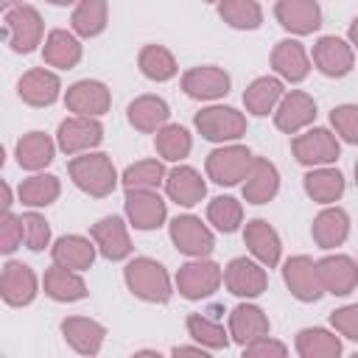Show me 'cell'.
<instances>
[{"mask_svg":"<svg viewBox=\"0 0 358 358\" xmlns=\"http://www.w3.org/2000/svg\"><path fill=\"white\" fill-rule=\"evenodd\" d=\"M313 117H316V101L299 90L282 95V101L274 109V126L285 134H296L299 129L310 126Z\"/></svg>","mask_w":358,"mask_h":358,"instance_id":"ac0fdd59","label":"cell"},{"mask_svg":"<svg viewBox=\"0 0 358 358\" xmlns=\"http://www.w3.org/2000/svg\"><path fill=\"white\" fill-rule=\"evenodd\" d=\"M305 193L319 204H333L344 193V176L336 168L319 165L310 173H305Z\"/></svg>","mask_w":358,"mask_h":358,"instance_id":"e575fe53","label":"cell"},{"mask_svg":"<svg viewBox=\"0 0 358 358\" xmlns=\"http://www.w3.org/2000/svg\"><path fill=\"white\" fill-rule=\"evenodd\" d=\"M280 190V173L274 168V162H268L266 157H255L246 179H243V199L249 204H266L277 196Z\"/></svg>","mask_w":358,"mask_h":358,"instance_id":"603a6c76","label":"cell"},{"mask_svg":"<svg viewBox=\"0 0 358 358\" xmlns=\"http://www.w3.org/2000/svg\"><path fill=\"white\" fill-rule=\"evenodd\" d=\"M137 64H140V73L151 81H171L179 70L173 53L162 45H145L137 56Z\"/></svg>","mask_w":358,"mask_h":358,"instance_id":"f35d334b","label":"cell"},{"mask_svg":"<svg viewBox=\"0 0 358 358\" xmlns=\"http://www.w3.org/2000/svg\"><path fill=\"white\" fill-rule=\"evenodd\" d=\"M291 151L299 165L319 168V165L336 162L341 154V145L330 129H308L305 134H296L291 140Z\"/></svg>","mask_w":358,"mask_h":358,"instance_id":"8992f818","label":"cell"},{"mask_svg":"<svg viewBox=\"0 0 358 358\" xmlns=\"http://www.w3.org/2000/svg\"><path fill=\"white\" fill-rule=\"evenodd\" d=\"M224 285L235 296H260L268 285L263 263H255L249 257H232L224 268Z\"/></svg>","mask_w":358,"mask_h":358,"instance_id":"7c38bea8","label":"cell"},{"mask_svg":"<svg viewBox=\"0 0 358 358\" xmlns=\"http://www.w3.org/2000/svg\"><path fill=\"white\" fill-rule=\"evenodd\" d=\"M126 218L134 229H157L165 215H168V207H165V199L157 193V190H140V187H131L126 190Z\"/></svg>","mask_w":358,"mask_h":358,"instance_id":"8fae6325","label":"cell"},{"mask_svg":"<svg viewBox=\"0 0 358 358\" xmlns=\"http://www.w3.org/2000/svg\"><path fill=\"white\" fill-rule=\"evenodd\" d=\"M154 148H157V154H159L162 159L179 162V159H185V157L190 154L193 140H190V134H187L185 126H179V123H165V126L157 131V137H154Z\"/></svg>","mask_w":358,"mask_h":358,"instance_id":"60d3db41","label":"cell"},{"mask_svg":"<svg viewBox=\"0 0 358 358\" xmlns=\"http://www.w3.org/2000/svg\"><path fill=\"white\" fill-rule=\"evenodd\" d=\"M355 182H358V162H355Z\"/></svg>","mask_w":358,"mask_h":358,"instance_id":"9f6ffc18","label":"cell"},{"mask_svg":"<svg viewBox=\"0 0 358 358\" xmlns=\"http://www.w3.org/2000/svg\"><path fill=\"white\" fill-rule=\"evenodd\" d=\"M243 241L249 246V252L268 268H274L280 263V255H282V243H280V235L277 229L263 221V218H252L246 221V229H243Z\"/></svg>","mask_w":358,"mask_h":358,"instance_id":"7402d4cb","label":"cell"},{"mask_svg":"<svg viewBox=\"0 0 358 358\" xmlns=\"http://www.w3.org/2000/svg\"><path fill=\"white\" fill-rule=\"evenodd\" d=\"M48 3H53V6H70V3H76V0H48Z\"/></svg>","mask_w":358,"mask_h":358,"instance_id":"11a10c76","label":"cell"},{"mask_svg":"<svg viewBox=\"0 0 358 358\" xmlns=\"http://www.w3.org/2000/svg\"><path fill=\"white\" fill-rule=\"evenodd\" d=\"M17 92L28 106H50L62 92V81L56 73H50L45 67H34V70L22 73Z\"/></svg>","mask_w":358,"mask_h":358,"instance_id":"44dd1931","label":"cell"},{"mask_svg":"<svg viewBox=\"0 0 358 358\" xmlns=\"http://www.w3.org/2000/svg\"><path fill=\"white\" fill-rule=\"evenodd\" d=\"M42 285H45V294L56 302H76V299L87 296V282L81 280V274L73 271V268H64L59 263H53L45 271Z\"/></svg>","mask_w":358,"mask_h":358,"instance_id":"1f68e13d","label":"cell"},{"mask_svg":"<svg viewBox=\"0 0 358 358\" xmlns=\"http://www.w3.org/2000/svg\"><path fill=\"white\" fill-rule=\"evenodd\" d=\"M165 190H168L171 201L182 204V207H193L207 196V185H204L201 173L190 165H176L173 171H168Z\"/></svg>","mask_w":358,"mask_h":358,"instance_id":"484cf974","label":"cell"},{"mask_svg":"<svg viewBox=\"0 0 358 358\" xmlns=\"http://www.w3.org/2000/svg\"><path fill=\"white\" fill-rule=\"evenodd\" d=\"M193 123L210 143H232L246 134V117L232 106H207L196 115Z\"/></svg>","mask_w":358,"mask_h":358,"instance_id":"5b68a950","label":"cell"},{"mask_svg":"<svg viewBox=\"0 0 358 358\" xmlns=\"http://www.w3.org/2000/svg\"><path fill=\"white\" fill-rule=\"evenodd\" d=\"M221 280H224V271H221L218 263L204 260V257H193L190 263L179 266V271H176V291L185 299H204V296L218 291Z\"/></svg>","mask_w":358,"mask_h":358,"instance_id":"277c9868","label":"cell"},{"mask_svg":"<svg viewBox=\"0 0 358 358\" xmlns=\"http://www.w3.org/2000/svg\"><path fill=\"white\" fill-rule=\"evenodd\" d=\"M310 235H313V243L319 249H336L347 241L350 235V215L347 210L341 207H324L313 224H310Z\"/></svg>","mask_w":358,"mask_h":358,"instance_id":"4316f807","label":"cell"},{"mask_svg":"<svg viewBox=\"0 0 358 358\" xmlns=\"http://www.w3.org/2000/svg\"><path fill=\"white\" fill-rule=\"evenodd\" d=\"M280 101H282V81L274 78V76H260V78H255V81L246 87V92H243L246 109H249L252 115H260V117L268 115V112H274Z\"/></svg>","mask_w":358,"mask_h":358,"instance_id":"836d02e7","label":"cell"},{"mask_svg":"<svg viewBox=\"0 0 358 358\" xmlns=\"http://www.w3.org/2000/svg\"><path fill=\"white\" fill-rule=\"evenodd\" d=\"M316 268H319L322 288L327 294L344 296V294L355 291V285H358V263L347 255H327V257L316 260Z\"/></svg>","mask_w":358,"mask_h":358,"instance_id":"ffe728a7","label":"cell"},{"mask_svg":"<svg viewBox=\"0 0 358 358\" xmlns=\"http://www.w3.org/2000/svg\"><path fill=\"white\" fill-rule=\"evenodd\" d=\"M229 336H232V341L246 347L249 341L268 336V316L257 305L243 302V305L232 308V313H229Z\"/></svg>","mask_w":358,"mask_h":358,"instance_id":"83f0119b","label":"cell"},{"mask_svg":"<svg viewBox=\"0 0 358 358\" xmlns=\"http://www.w3.org/2000/svg\"><path fill=\"white\" fill-rule=\"evenodd\" d=\"M42 59L45 64L50 67H59V70H70L81 62V42L76 39L73 31H64V28H56L48 34L45 45H42Z\"/></svg>","mask_w":358,"mask_h":358,"instance_id":"f1b7e54d","label":"cell"},{"mask_svg":"<svg viewBox=\"0 0 358 358\" xmlns=\"http://www.w3.org/2000/svg\"><path fill=\"white\" fill-rule=\"evenodd\" d=\"M274 17L285 31L296 36H308L322 25V8L316 0H277Z\"/></svg>","mask_w":358,"mask_h":358,"instance_id":"e0dca14e","label":"cell"},{"mask_svg":"<svg viewBox=\"0 0 358 358\" xmlns=\"http://www.w3.org/2000/svg\"><path fill=\"white\" fill-rule=\"evenodd\" d=\"M330 322H333V327H336L341 336L358 341V305H347V308L333 310V313H330Z\"/></svg>","mask_w":358,"mask_h":358,"instance_id":"681fc988","label":"cell"},{"mask_svg":"<svg viewBox=\"0 0 358 358\" xmlns=\"http://www.w3.org/2000/svg\"><path fill=\"white\" fill-rule=\"evenodd\" d=\"M296 352L302 358H338L341 338L324 327H305L296 333Z\"/></svg>","mask_w":358,"mask_h":358,"instance_id":"d590c367","label":"cell"},{"mask_svg":"<svg viewBox=\"0 0 358 358\" xmlns=\"http://www.w3.org/2000/svg\"><path fill=\"white\" fill-rule=\"evenodd\" d=\"M187 336L196 338L207 350H227V344H229V333L215 319H210L204 313H190L187 316Z\"/></svg>","mask_w":358,"mask_h":358,"instance_id":"b9f144b4","label":"cell"},{"mask_svg":"<svg viewBox=\"0 0 358 358\" xmlns=\"http://www.w3.org/2000/svg\"><path fill=\"white\" fill-rule=\"evenodd\" d=\"M22 3H25V0H0V6H3L6 11H8V8H14V6H22Z\"/></svg>","mask_w":358,"mask_h":358,"instance_id":"db71d44e","label":"cell"},{"mask_svg":"<svg viewBox=\"0 0 358 358\" xmlns=\"http://www.w3.org/2000/svg\"><path fill=\"white\" fill-rule=\"evenodd\" d=\"M106 17H109V6L106 0H78L73 8V31L84 39L98 36L106 28Z\"/></svg>","mask_w":358,"mask_h":358,"instance_id":"8d00e7d4","label":"cell"},{"mask_svg":"<svg viewBox=\"0 0 358 358\" xmlns=\"http://www.w3.org/2000/svg\"><path fill=\"white\" fill-rule=\"evenodd\" d=\"M171 241L182 255H190V257H207L215 246L213 232L196 215H176L171 221Z\"/></svg>","mask_w":358,"mask_h":358,"instance_id":"30bf717a","label":"cell"},{"mask_svg":"<svg viewBox=\"0 0 358 358\" xmlns=\"http://www.w3.org/2000/svg\"><path fill=\"white\" fill-rule=\"evenodd\" d=\"M173 355H201V358H207V347H173Z\"/></svg>","mask_w":358,"mask_h":358,"instance_id":"f907efd6","label":"cell"},{"mask_svg":"<svg viewBox=\"0 0 358 358\" xmlns=\"http://www.w3.org/2000/svg\"><path fill=\"white\" fill-rule=\"evenodd\" d=\"M8 207H11V187L3 185V210H8Z\"/></svg>","mask_w":358,"mask_h":358,"instance_id":"f5cc1de1","label":"cell"},{"mask_svg":"<svg viewBox=\"0 0 358 358\" xmlns=\"http://www.w3.org/2000/svg\"><path fill=\"white\" fill-rule=\"evenodd\" d=\"M255 154L246 145H221L207 157V176L215 185H238L246 179Z\"/></svg>","mask_w":358,"mask_h":358,"instance_id":"52a82bcc","label":"cell"},{"mask_svg":"<svg viewBox=\"0 0 358 358\" xmlns=\"http://www.w3.org/2000/svg\"><path fill=\"white\" fill-rule=\"evenodd\" d=\"M126 112H129V123L137 131H145V134L159 131L171 117V109L159 95H140L129 103Z\"/></svg>","mask_w":358,"mask_h":358,"instance_id":"f546056e","label":"cell"},{"mask_svg":"<svg viewBox=\"0 0 358 358\" xmlns=\"http://www.w3.org/2000/svg\"><path fill=\"white\" fill-rule=\"evenodd\" d=\"M123 280L129 291L143 302H168L171 299V277L162 263L151 257H134L123 268Z\"/></svg>","mask_w":358,"mask_h":358,"instance_id":"7a4b0ae2","label":"cell"},{"mask_svg":"<svg viewBox=\"0 0 358 358\" xmlns=\"http://www.w3.org/2000/svg\"><path fill=\"white\" fill-rule=\"evenodd\" d=\"M330 123L341 140L358 145V103H341L330 112Z\"/></svg>","mask_w":358,"mask_h":358,"instance_id":"f6af8a7d","label":"cell"},{"mask_svg":"<svg viewBox=\"0 0 358 358\" xmlns=\"http://www.w3.org/2000/svg\"><path fill=\"white\" fill-rule=\"evenodd\" d=\"M207 3H218V0H207Z\"/></svg>","mask_w":358,"mask_h":358,"instance_id":"6f0895ef","label":"cell"},{"mask_svg":"<svg viewBox=\"0 0 358 358\" xmlns=\"http://www.w3.org/2000/svg\"><path fill=\"white\" fill-rule=\"evenodd\" d=\"M165 176L168 173H165V165L159 159H140L123 171V185H126V190H131V187L157 190L165 182Z\"/></svg>","mask_w":358,"mask_h":358,"instance_id":"7bdbcfd3","label":"cell"},{"mask_svg":"<svg viewBox=\"0 0 358 358\" xmlns=\"http://www.w3.org/2000/svg\"><path fill=\"white\" fill-rule=\"evenodd\" d=\"M101 140H103V126L95 117H84V115H73V117L62 120L59 131H56V143L64 154L92 151Z\"/></svg>","mask_w":358,"mask_h":358,"instance_id":"9c48e42d","label":"cell"},{"mask_svg":"<svg viewBox=\"0 0 358 358\" xmlns=\"http://www.w3.org/2000/svg\"><path fill=\"white\" fill-rule=\"evenodd\" d=\"M56 145L45 131H28L17 140V162L25 171H42L53 162Z\"/></svg>","mask_w":358,"mask_h":358,"instance_id":"d6a6232c","label":"cell"},{"mask_svg":"<svg viewBox=\"0 0 358 358\" xmlns=\"http://www.w3.org/2000/svg\"><path fill=\"white\" fill-rule=\"evenodd\" d=\"M347 36H350V45L358 50V17L350 22V31H347Z\"/></svg>","mask_w":358,"mask_h":358,"instance_id":"816d5d0a","label":"cell"},{"mask_svg":"<svg viewBox=\"0 0 358 358\" xmlns=\"http://www.w3.org/2000/svg\"><path fill=\"white\" fill-rule=\"evenodd\" d=\"M17 193H20V201L25 207H48V204H53L59 199L62 185H59V179L53 173H34V176L22 179Z\"/></svg>","mask_w":358,"mask_h":358,"instance_id":"74e56055","label":"cell"},{"mask_svg":"<svg viewBox=\"0 0 358 358\" xmlns=\"http://www.w3.org/2000/svg\"><path fill=\"white\" fill-rule=\"evenodd\" d=\"M98 252L106 257V260H123L131 255V238H129V229L123 224V218L117 215H103L101 221L92 224L90 229Z\"/></svg>","mask_w":358,"mask_h":358,"instance_id":"d6986e66","label":"cell"},{"mask_svg":"<svg viewBox=\"0 0 358 358\" xmlns=\"http://www.w3.org/2000/svg\"><path fill=\"white\" fill-rule=\"evenodd\" d=\"M50 255H53V263L73 268V271H84L95 260V243L81 235H62L50 246Z\"/></svg>","mask_w":358,"mask_h":358,"instance_id":"4dcf8cb0","label":"cell"},{"mask_svg":"<svg viewBox=\"0 0 358 358\" xmlns=\"http://www.w3.org/2000/svg\"><path fill=\"white\" fill-rule=\"evenodd\" d=\"M271 67L277 70L280 78L285 81H305L310 73V59L302 48V42L296 39H280L271 50Z\"/></svg>","mask_w":358,"mask_h":358,"instance_id":"d4e9b609","label":"cell"},{"mask_svg":"<svg viewBox=\"0 0 358 358\" xmlns=\"http://www.w3.org/2000/svg\"><path fill=\"white\" fill-rule=\"evenodd\" d=\"M207 221L221 232H235L243 224V207L232 196H218L207 204Z\"/></svg>","mask_w":358,"mask_h":358,"instance_id":"ee69618b","label":"cell"},{"mask_svg":"<svg viewBox=\"0 0 358 358\" xmlns=\"http://www.w3.org/2000/svg\"><path fill=\"white\" fill-rule=\"evenodd\" d=\"M42 17L34 6L22 3L3 14V36L14 53H31L42 42Z\"/></svg>","mask_w":358,"mask_h":358,"instance_id":"3957f363","label":"cell"},{"mask_svg":"<svg viewBox=\"0 0 358 358\" xmlns=\"http://www.w3.org/2000/svg\"><path fill=\"white\" fill-rule=\"evenodd\" d=\"M313 64L330 78H341L355 64V48L341 36H319L313 45Z\"/></svg>","mask_w":358,"mask_h":358,"instance_id":"5bb4252c","label":"cell"},{"mask_svg":"<svg viewBox=\"0 0 358 358\" xmlns=\"http://www.w3.org/2000/svg\"><path fill=\"white\" fill-rule=\"evenodd\" d=\"M36 274L31 266L20 263V260H8L3 266V277H0V296L6 305L11 308H22L28 302H34L36 296Z\"/></svg>","mask_w":358,"mask_h":358,"instance_id":"9a60e30c","label":"cell"},{"mask_svg":"<svg viewBox=\"0 0 358 358\" xmlns=\"http://www.w3.org/2000/svg\"><path fill=\"white\" fill-rule=\"evenodd\" d=\"M282 280L299 302H316L324 294L322 280H319V268L308 255L288 257L285 266H282Z\"/></svg>","mask_w":358,"mask_h":358,"instance_id":"4fadbf2b","label":"cell"},{"mask_svg":"<svg viewBox=\"0 0 358 358\" xmlns=\"http://www.w3.org/2000/svg\"><path fill=\"white\" fill-rule=\"evenodd\" d=\"M218 14L238 31H255L263 22V8L257 0H218Z\"/></svg>","mask_w":358,"mask_h":358,"instance_id":"ab89813d","label":"cell"},{"mask_svg":"<svg viewBox=\"0 0 358 358\" xmlns=\"http://www.w3.org/2000/svg\"><path fill=\"white\" fill-rule=\"evenodd\" d=\"M62 336L76 352L95 355L106 338V327L95 319H87V316H67L62 322Z\"/></svg>","mask_w":358,"mask_h":358,"instance_id":"cb8c5ba5","label":"cell"},{"mask_svg":"<svg viewBox=\"0 0 358 358\" xmlns=\"http://www.w3.org/2000/svg\"><path fill=\"white\" fill-rule=\"evenodd\" d=\"M182 90H185V95H190L196 101H215L229 92V76L215 64L190 67L182 76Z\"/></svg>","mask_w":358,"mask_h":358,"instance_id":"2e32d148","label":"cell"},{"mask_svg":"<svg viewBox=\"0 0 358 358\" xmlns=\"http://www.w3.org/2000/svg\"><path fill=\"white\" fill-rule=\"evenodd\" d=\"M64 106L73 115H84V117H101L109 112L112 106V95L106 90V84L95 81V78H81L76 84L67 87L64 92Z\"/></svg>","mask_w":358,"mask_h":358,"instance_id":"ba28073f","label":"cell"},{"mask_svg":"<svg viewBox=\"0 0 358 358\" xmlns=\"http://www.w3.org/2000/svg\"><path fill=\"white\" fill-rule=\"evenodd\" d=\"M67 171H70V179L76 182V187L95 199L109 196L117 185V171H115L109 154H101V151H84V154L73 157Z\"/></svg>","mask_w":358,"mask_h":358,"instance_id":"6da1fadb","label":"cell"},{"mask_svg":"<svg viewBox=\"0 0 358 358\" xmlns=\"http://www.w3.org/2000/svg\"><path fill=\"white\" fill-rule=\"evenodd\" d=\"M22 232H25V246L31 252H42L50 243V227L39 213H22Z\"/></svg>","mask_w":358,"mask_h":358,"instance_id":"bcb514c9","label":"cell"},{"mask_svg":"<svg viewBox=\"0 0 358 358\" xmlns=\"http://www.w3.org/2000/svg\"><path fill=\"white\" fill-rule=\"evenodd\" d=\"M22 241H25L22 215H14L11 210H3V218H0V252L11 255Z\"/></svg>","mask_w":358,"mask_h":358,"instance_id":"7dc6e473","label":"cell"},{"mask_svg":"<svg viewBox=\"0 0 358 358\" xmlns=\"http://www.w3.org/2000/svg\"><path fill=\"white\" fill-rule=\"evenodd\" d=\"M285 352H288V347L268 336H260L243 347V355H249V358H282Z\"/></svg>","mask_w":358,"mask_h":358,"instance_id":"c3c4849f","label":"cell"}]
</instances>
